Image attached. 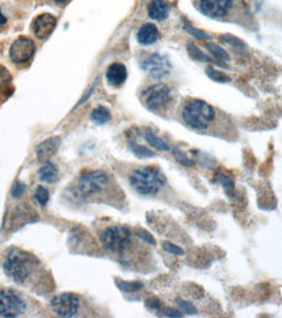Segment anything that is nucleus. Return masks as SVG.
Here are the masks:
<instances>
[{
  "instance_id": "1",
  "label": "nucleus",
  "mask_w": 282,
  "mask_h": 318,
  "mask_svg": "<svg viewBox=\"0 0 282 318\" xmlns=\"http://www.w3.org/2000/svg\"><path fill=\"white\" fill-rule=\"evenodd\" d=\"M130 184L143 196H155L166 184V176L157 167H141L131 173Z\"/></svg>"
},
{
  "instance_id": "2",
  "label": "nucleus",
  "mask_w": 282,
  "mask_h": 318,
  "mask_svg": "<svg viewBox=\"0 0 282 318\" xmlns=\"http://www.w3.org/2000/svg\"><path fill=\"white\" fill-rule=\"evenodd\" d=\"M183 120L187 125L196 130H205L216 118L214 108L204 101L193 99L184 106L182 111Z\"/></svg>"
},
{
  "instance_id": "3",
  "label": "nucleus",
  "mask_w": 282,
  "mask_h": 318,
  "mask_svg": "<svg viewBox=\"0 0 282 318\" xmlns=\"http://www.w3.org/2000/svg\"><path fill=\"white\" fill-rule=\"evenodd\" d=\"M34 262L31 257L20 249H11L4 261V271L17 283H24L29 278Z\"/></svg>"
},
{
  "instance_id": "4",
  "label": "nucleus",
  "mask_w": 282,
  "mask_h": 318,
  "mask_svg": "<svg viewBox=\"0 0 282 318\" xmlns=\"http://www.w3.org/2000/svg\"><path fill=\"white\" fill-rule=\"evenodd\" d=\"M131 231L122 225L109 227L102 232L101 235V244L109 252L120 253L128 248L131 244Z\"/></svg>"
},
{
  "instance_id": "5",
  "label": "nucleus",
  "mask_w": 282,
  "mask_h": 318,
  "mask_svg": "<svg viewBox=\"0 0 282 318\" xmlns=\"http://www.w3.org/2000/svg\"><path fill=\"white\" fill-rule=\"evenodd\" d=\"M109 175L103 171H89L78 177L76 191L84 197L93 196L101 193L106 187L109 186Z\"/></svg>"
},
{
  "instance_id": "6",
  "label": "nucleus",
  "mask_w": 282,
  "mask_h": 318,
  "mask_svg": "<svg viewBox=\"0 0 282 318\" xmlns=\"http://www.w3.org/2000/svg\"><path fill=\"white\" fill-rule=\"evenodd\" d=\"M143 103L150 111H158L170 103L171 90L165 83H155L149 86L145 92H143Z\"/></svg>"
},
{
  "instance_id": "7",
  "label": "nucleus",
  "mask_w": 282,
  "mask_h": 318,
  "mask_svg": "<svg viewBox=\"0 0 282 318\" xmlns=\"http://www.w3.org/2000/svg\"><path fill=\"white\" fill-rule=\"evenodd\" d=\"M80 297L77 295L65 292V294L54 296L51 303H50V306H51V310L56 315L63 318H69L77 314L78 309H80Z\"/></svg>"
},
{
  "instance_id": "8",
  "label": "nucleus",
  "mask_w": 282,
  "mask_h": 318,
  "mask_svg": "<svg viewBox=\"0 0 282 318\" xmlns=\"http://www.w3.org/2000/svg\"><path fill=\"white\" fill-rule=\"evenodd\" d=\"M26 309L21 296L11 290L0 291V315L2 317H19Z\"/></svg>"
},
{
  "instance_id": "9",
  "label": "nucleus",
  "mask_w": 282,
  "mask_h": 318,
  "mask_svg": "<svg viewBox=\"0 0 282 318\" xmlns=\"http://www.w3.org/2000/svg\"><path fill=\"white\" fill-rule=\"evenodd\" d=\"M143 69L148 72V74L152 78L159 80L170 74L171 64L166 56L159 55V54H153L149 58H146L141 64Z\"/></svg>"
},
{
  "instance_id": "10",
  "label": "nucleus",
  "mask_w": 282,
  "mask_h": 318,
  "mask_svg": "<svg viewBox=\"0 0 282 318\" xmlns=\"http://www.w3.org/2000/svg\"><path fill=\"white\" fill-rule=\"evenodd\" d=\"M35 53L34 42L28 37H19L10 49V58L13 63H25L30 60Z\"/></svg>"
},
{
  "instance_id": "11",
  "label": "nucleus",
  "mask_w": 282,
  "mask_h": 318,
  "mask_svg": "<svg viewBox=\"0 0 282 318\" xmlns=\"http://www.w3.org/2000/svg\"><path fill=\"white\" fill-rule=\"evenodd\" d=\"M233 6V0H200L198 8L211 19H223Z\"/></svg>"
},
{
  "instance_id": "12",
  "label": "nucleus",
  "mask_w": 282,
  "mask_h": 318,
  "mask_svg": "<svg viewBox=\"0 0 282 318\" xmlns=\"http://www.w3.org/2000/svg\"><path fill=\"white\" fill-rule=\"evenodd\" d=\"M56 26V19L50 13H42L37 16L31 24V30L34 35L39 39H46L51 33L54 31Z\"/></svg>"
},
{
  "instance_id": "13",
  "label": "nucleus",
  "mask_w": 282,
  "mask_h": 318,
  "mask_svg": "<svg viewBox=\"0 0 282 318\" xmlns=\"http://www.w3.org/2000/svg\"><path fill=\"white\" fill-rule=\"evenodd\" d=\"M60 137H51V139L45 140L44 142H41L39 145L35 149V154H37V159L41 162L47 161L50 157H53L58 149L60 146Z\"/></svg>"
},
{
  "instance_id": "14",
  "label": "nucleus",
  "mask_w": 282,
  "mask_h": 318,
  "mask_svg": "<svg viewBox=\"0 0 282 318\" xmlns=\"http://www.w3.org/2000/svg\"><path fill=\"white\" fill-rule=\"evenodd\" d=\"M106 78L112 86H120L127 80V68L122 63H112L107 71H106Z\"/></svg>"
},
{
  "instance_id": "15",
  "label": "nucleus",
  "mask_w": 282,
  "mask_h": 318,
  "mask_svg": "<svg viewBox=\"0 0 282 318\" xmlns=\"http://www.w3.org/2000/svg\"><path fill=\"white\" fill-rule=\"evenodd\" d=\"M159 38V31L154 24H144L137 31V42L143 46H150Z\"/></svg>"
},
{
  "instance_id": "16",
  "label": "nucleus",
  "mask_w": 282,
  "mask_h": 318,
  "mask_svg": "<svg viewBox=\"0 0 282 318\" xmlns=\"http://www.w3.org/2000/svg\"><path fill=\"white\" fill-rule=\"evenodd\" d=\"M170 4L166 0H152L148 6V15L155 21H164L169 17Z\"/></svg>"
},
{
  "instance_id": "17",
  "label": "nucleus",
  "mask_w": 282,
  "mask_h": 318,
  "mask_svg": "<svg viewBox=\"0 0 282 318\" xmlns=\"http://www.w3.org/2000/svg\"><path fill=\"white\" fill-rule=\"evenodd\" d=\"M39 179L45 183H49V184H53L58 180V170L53 163L44 164V167L39 170Z\"/></svg>"
},
{
  "instance_id": "18",
  "label": "nucleus",
  "mask_w": 282,
  "mask_h": 318,
  "mask_svg": "<svg viewBox=\"0 0 282 318\" xmlns=\"http://www.w3.org/2000/svg\"><path fill=\"white\" fill-rule=\"evenodd\" d=\"M111 119V112L109 108H106L105 106H98L92 111V120L96 124H106Z\"/></svg>"
},
{
  "instance_id": "19",
  "label": "nucleus",
  "mask_w": 282,
  "mask_h": 318,
  "mask_svg": "<svg viewBox=\"0 0 282 318\" xmlns=\"http://www.w3.org/2000/svg\"><path fill=\"white\" fill-rule=\"evenodd\" d=\"M145 140L148 141L149 145H152L153 148L158 149V150H161V152H170L171 150V148H170V145H169V144H166V142H165L162 139H159L158 136L153 134L150 130H146Z\"/></svg>"
},
{
  "instance_id": "20",
  "label": "nucleus",
  "mask_w": 282,
  "mask_h": 318,
  "mask_svg": "<svg viewBox=\"0 0 282 318\" xmlns=\"http://www.w3.org/2000/svg\"><path fill=\"white\" fill-rule=\"evenodd\" d=\"M187 50H188L189 56H191L192 59L197 60V62H200V63H213L212 62L211 58H209L208 55H205L204 53H202V51H200V49H198L196 44H193V43H191V42H189V43H187Z\"/></svg>"
},
{
  "instance_id": "21",
  "label": "nucleus",
  "mask_w": 282,
  "mask_h": 318,
  "mask_svg": "<svg viewBox=\"0 0 282 318\" xmlns=\"http://www.w3.org/2000/svg\"><path fill=\"white\" fill-rule=\"evenodd\" d=\"M205 47H207V50H209L212 53V55L216 56L218 60H221V62H229L230 60V55L226 53V50H223L222 47L218 46V44L216 43H207L205 44Z\"/></svg>"
},
{
  "instance_id": "22",
  "label": "nucleus",
  "mask_w": 282,
  "mask_h": 318,
  "mask_svg": "<svg viewBox=\"0 0 282 318\" xmlns=\"http://www.w3.org/2000/svg\"><path fill=\"white\" fill-rule=\"evenodd\" d=\"M116 286L119 287V290H122L123 292H136L139 290H143L144 284L140 283V282H124V281H116Z\"/></svg>"
},
{
  "instance_id": "23",
  "label": "nucleus",
  "mask_w": 282,
  "mask_h": 318,
  "mask_svg": "<svg viewBox=\"0 0 282 318\" xmlns=\"http://www.w3.org/2000/svg\"><path fill=\"white\" fill-rule=\"evenodd\" d=\"M205 73H207V76H208L211 80L216 81V82H221V83L230 82V80H231L227 74L222 73V72L217 71V69L212 68V67H208V68L205 69Z\"/></svg>"
},
{
  "instance_id": "24",
  "label": "nucleus",
  "mask_w": 282,
  "mask_h": 318,
  "mask_svg": "<svg viewBox=\"0 0 282 318\" xmlns=\"http://www.w3.org/2000/svg\"><path fill=\"white\" fill-rule=\"evenodd\" d=\"M131 150L134 152L135 155H137L139 158H152L155 157L154 152L152 150H149V149L144 148L141 145H137L135 142H131Z\"/></svg>"
},
{
  "instance_id": "25",
  "label": "nucleus",
  "mask_w": 282,
  "mask_h": 318,
  "mask_svg": "<svg viewBox=\"0 0 282 318\" xmlns=\"http://www.w3.org/2000/svg\"><path fill=\"white\" fill-rule=\"evenodd\" d=\"M49 198H50L49 191H47L45 187H38L37 191H35L34 193L35 202H37L38 205H41V206H46L47 202H49Z\"/></svg>"
},
{
  "instance_id": "26",
  "label": "nucleus",
  "mask_w": 282,
  "mask_h": 318,
  "mask_svg": "<svg viewBox=\"0 0 282 318\" xmlns=\"http://www.w3.org/2000/svg\"><path fill=\"white\" fill-rule=\"evenodd\" d=\"M177 305L179 306V309L186 314H197V309L193 304L188 303V301H184V300H177Z\"/></svg>"
},
{
  "instance_id": "27",
  "label": "nucleus",
  "mask_w": 282,
  "mask_h": 318,
  "mask_svg": "<svg viewBox=\"0 0 282 318\" xmlns=\"http://www.w3.org/2000/svg\"><path fill=\"white\" fill-rule=\"evenodd\" d=\"M220 39L225 43L230 44V46H234V47H245V42L242 39H239V38L234 37V35H230V34H223L221 35Z\"/></svg>"
},
{
  "instance_id": "28",
  "label": "nucleus",
  "mask_w": 282,
  "mask_h": 318,
  "mask_svg": "<svg viewBox=\"0 0 282 318\" xmlns=\"http://www.w3.org/2000/svg\"><path fill=\"white\" fill-rule=\"evenodd\" d=\"M186 30L188 31L189 34L193 35L195 38H197V39H202V40H209L211 39V35L207 34L205 31L203 30H198V29L193 28V26H191V25L186 24Z\"/></svg>"
},
{
  "instance_id": "29",
  "label": "nucleus",
  "mask_w": 282,
  "mask_h": 318,
  "mask_svg": "<svg viewBox=\"0 0 282 318\" xmlns=\"http://www.w3.org/2000/svg\"><path fill=\"white\" fill-rule=\"evenodd\" d=\"M162 247H164V249L166 250L168 253L175 254V256H183L184 254V250L182 249V248L173 244V243H170V241H165L164 244H162Z\"/></svg>"
},
{
  "instance_id": "30",
  "label": "nucleus",
  "mask_w": 282,
  "mask_h": 318,
  "mask_svg": "<svg viewBox=\"0 0 282 318\" xmlns=\"http://www.w3.org/2000/svg\"><path fill=\"white\" fill-rule=\"evenodd\" d=\"M10 82H11L10 72L7 71L6 68H3V67H0V92H2L7 85H10Z\"/></svg>"
},
{
  "instance_id": "31",
  "label": "nucleus",
  "mask_w": 282,
  "mask_h": 318,
  "mask_svg": "<svg viewBox=\"0 0 282 318\" xmlns=\"http://www.w3.org/2000/svg\"><path fill=\"white\" fill-rule=\"evenodd\" d=\"M25 193V186L21 181H16L12 187V191H11V195L15 198L22 197V195Z\"/></svg>"
},
{
  "instance_id": "32",
  "label": "nucleus",
  "mask_w": 282,
  "mask_h": 318,
  "mask_svg": "<svg viewBox=\"0 0 282 318\" xmlns=\"http://www.w3.org/2000/svg\"><path fill=\"white\" fill-rule=\"evenodd\" d=\"M174 154H175V158H177V161L179 162V163L183 164V166L189 167V166H192V164H193V162L191 161V159H189V158L187 157L186 154H183V153H182V152H179V150H175V152H174Z\"/></svg>"
},
{
  "instance_id": "33",
  "label": "nucleus",
  "mask_w": 282,
  "mask_h": 318,
  "mask_svg": "<svg viewBox=\"0 0 282 318\" xmlns=\"http://www.w3.org/2000/svg\"><path fill=\"white\" fill-rule=\"evenodd\" d=\"M137 236H139L140 239H143L144 241H146V243H148V244H150V245H155V240H154V238H153V236L150 235V234H149V232L144 231V230H139V231H137Z\"/></svg>"
},
{
  "instance_id": "34",
  "label": "nucleus",
  "mask_w": 282,
  "mask_h": 318,
  "mask_svg": "<svg viewBox=\"0 0 282 318\" xmlns=\"http://www.w3.org/2000/svg\"><path fill=\"white\" fill-rule=\"evenodd\" d=\"M161 315H164V317H182V313L173 308H166L162 310Z\"/></svg>"
},
{
  "instance_id": "35",
  "label": "nucleus",
  "mask_w": 282,
  "mask_h": 318,
  "mask_svg": "<svg viewBox=\"0 0 282 318\" xmlns=\"http://www.w3.org/2000/svg\"><path fill=\"white\" fill-rule=\"evenodd\" d=\"M146 306H148L149 309H152V310H159V308H161V301L157 299H149L148 301H146Z\"/></svg>"
},
{
  "instance_id": "36",
  "label": "nucleus",
  "mask_w": 282,
  "mask_h": 318,
  "mask_svg": "<svg viewBox=\"0 0 282 318\" xmlns=\"http://www.w3.org/2000/svg\"><path fill=\"white\" fill-rule=\"evenodd\" d=\"M221 184L223 186L225 191H226L227 193L230 195V191H233V183H231V180L227 179V177H221Z\"/></svg>"
},
{
  "instance_id": "37",
  "label": "nucleus",
  "mask_w": 282,
  "mask_h": 318,
  "mask_svg": "<svg viewBox=\"0 0 282 318\" xmlns=\"http://www.w3.org/2000/svg\"><path fill=\"white\" fill-rule=\"evenodd\" d=\"M7 22V19L4 17V15L2 13V10H0V25H4Z\"/></svg>"
},
{
  "instance_id": "38",
  "label": "nucleus",
  "mask_w": 282,
  "mask_h": 318,
  "mask_svg": "<svg viewBox=\"0 0 282 318\" xmlns=\"http://www.w3.org/2000/svg\"><path fill=\"white\" fill-rule=\"evenodd\" d=\"M55 3H58V4H62V3H65V0H55Z\"/></svg>"
}]
</instances>
